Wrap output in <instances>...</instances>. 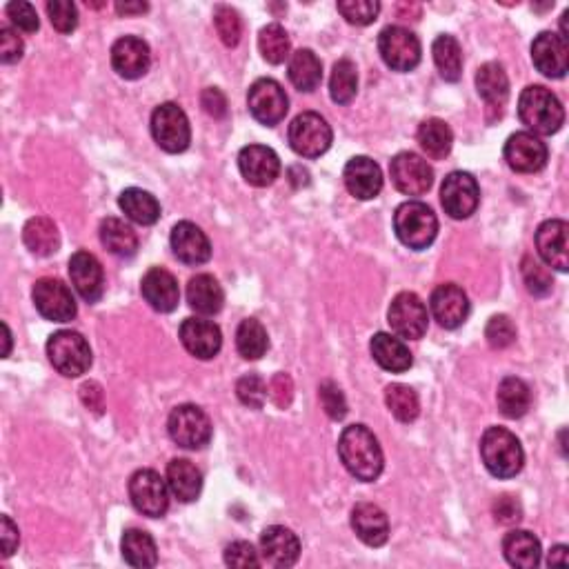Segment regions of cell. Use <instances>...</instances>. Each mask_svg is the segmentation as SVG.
Instances as JSON below:
<instances>
[{"label": "cell", "mask_w": 569, "mask_h": 569, "mask_svg": "<svg viewBox=\"0 0 569 569\" xmlns=\"http://www.w3.org/2000/svg\"><path fill=\"white\" fill-rule=\"evenodd\" d=\"M338 456L356 481L372 483L383 474L385 456L378 438L365 425H349L338 438Z\"/></svg>", "instance_id": "6da1fadb"}, {"label": "cell", "mask_w": 569, "mask_h": 569, "mask_svg": "<svg viewBox=\"0 0 569 569\" xmlns=\"http://www.w3.org/2000/svg\"><path fill=\"white\" fill-rule=\"evenodd\" d=\"M518 116L532 134L552 136L565 123V109L558 96L543 85H529L518 98Z\"/></svg>", "instance_id": "7a4b0ae2"}, {"label": "cell", "mask_w": 569, "mask_h": 569, "mask_svg": "<svg viewBox=\"0 0 569 569\" xmlns=\"http://www.w3.org/2000/svg\"><path fill=\"white\" fill-rule=\"evenodd\" d=\"M481 458L487 472L496 478H514L525 465L521 441L505 427H489L483 434Z\"/></svg>", "instance_id": "3957f363"}, {"label": "cell", "mask_w": 569, "mask_h": 569, "mask_svg": "<svg viewBox=\"0 0 569 569\" xmlns=\"http://www.w3.org/2000/svg\"><path fill=\"white\" fill-rule=\"evenodd\" d=\"M394 232L405 247L423 252L436 241L438 218L429 205L421 201H407L396 209Z\"/></svg>", "instance_id": "277c9868"}, {"label": "cell", "mask_w": 569, "mask_h": 569, "mask_svg": "<svg viewBox=\"0 0 569 569\" xmlns=\"http://www.w3.org/2000/svg\"><path fill=\"white\" fill-rule=\"evenodd\" d=\"M47 356L56 372L67 378L83 376L92 367V349H89V343L83 334L72 332V329H61V332L49 336Z\"/></svg>", "instance_id": "5b68a950"}, {"label": "cell", "mask_w": 569, "mask_h": 569, "mask_svg": "<svg viewBox=\"0 0 569 569\" xmlns=\"http://www.w3.org/2000/svg\"><path fill=\"white\" fill-rule=\"evenodd\" d=\"M152 136L167 154H181L192 143L189 118L176 103H163L152 114Z\"/></svg>", "instance_id": "8992f818"}, {"label": "cell", "mask_w": 569, "mask_h": 569, "mask_svg": "<svg viewBox=\"0 0 569 569\" xmlns=\"http://www.w3.org/2000/svg\"><path fill=\"white\" fill-rule=\"evenodd\" d=\"M378 52L394 72H412L421 63L423 49L414 32L401 25H389L378 36Z\"/></svg>", "instance_id": "52a82bcc"}, {"label": "cell", "mask_w": 569, "mask_h": 569, "mask_svg": "<svg viewBox=\"0 0 569 569\" xmlns=\"http://www.w3.org/2000/svg\"><path fill=\"white\" fill-rule=\"evenodd\" d=\"M289 145L303 158H318L332 147V127L316 112L298 114L289 125Z\"/></svg>", "instance_id": "ba28073f"}, {"label": "cell", "mask_w": 569, "mask_h": 569, "mask_svg": "<svg viewBox=\"0 0 569 569\" xmlns=\"http://www.w3.org/2000/svg\"><path fill=\"white\" fill-rule=\"evenodd\" d=\"M129 498L136 512L149 518H161L169 509V485L154 469H138L129 478Z\"/></svg>", "instance_id": "9c48e42d"}, {"label": "cell", "mask_w": 569, "mask_h": 569, "mask_svg": "<svg viewBox=\"0 0 569 569\" xmlns=\"http://www.w3.org/2000/svg\"><path fill=\"white\" fill-rule=\"evenodd\" d=\"M167 429L172 441L185 449H203L212 441V421L196 405H178L169 414Z\"/></svg>", "instance_id": "30bf717a"}, {"label": "cell", "mask_w": 569, "mask_h": 569, "mask_svg": "<svg viewBox=\"0 0 569 569\" xmlns=\"http://www.w3.org/2000/svg\"><path fill=\"white\" fill-rule=\"evenodd\" d=\"M387 323L403 341H418L425 336L429 325L427 305L414 292H401L389 305Z\"/></svg>", "instance_id": "8fae6325"}, {"label": "cell", "mask_w": 569, "mask_h": 569, "mask_svg": "<svg viewBox=\"0 0 569 569\" xmlns=\"http://www.w3.org/2000/svg\"><path fill=\"white\" fill-rule=\"evenodd\" d=\"M34 305L38 314L52 323H69L76 316V298L63 281L58 278H41L32 289Z\"/></svg>", "instance_id": "7c38bea8"}, {"label": "cell", "mask_w": 569, "mask_h": 569, "mask_svg": "<svg viewBox=\"0 0 569 569\" xmlns=\"http://www.w3.org/2000/svg\"><path fill=\"white\" fill-rule=\"evenodd\" d=\"M389 174L394 187L405 196H423L434 185V169L414 152L396 154L389 163Z\"/></svg>", "instance_id": "4fadbf2b"}, {"label": "cell", "mask_w": 569, "mask_h": 569, "mask_svg": "<svg viewBox=\"0 0 569 569\" xmlns=\"http://www.w3.org/2000/svg\"><path fill=\"white\" fill-rule=\"evenodd\" d=\"M249 112L261 125L274 127L283 121L289 109V98L281 83L274 78H258L247 94Z\"/></svg>", "instance_id": "5bb4252c"}, {"label": "cell", "mask_w": 569, "mask_h": 569, "mask_svg": "<svg viewBox=\"0 0 569 569\" xmlns=\"http://www.w3.org/2000/svg\"><path fill=\"white\" fill-rule=\"evenodd\" d=\"M441 203L445 214L456 218V221H465V218L476 212L478 203H481V187H478L472 174L452 172L443 181Z\"/></svg>", "instance_id": "9a60e30c"}, {"label": "cell", "mask_w": 569, "mask_h": 569, "mask_svg": "<svg viewBox=\"0 0 569 569\" xmlns=\"http://www.w3.org/2000/svg\"><path fill=\"white\" fill-rule=\"evenodd\" d=\"M505 161L518 174H536L547 165V145L532 132H516L505 143Z\"/></svg>", "instance_id": "2e32d148"}, {"label": "cell", "mask_w": 569, "mask_h": 569, "mask_svg": "<svg viewBox=\"0 0 569 569\" xmlns=\"http://www.w3.org/2000/svg\"><path fill=\"white\" fill-rule=\"evenodd\" d=\"M238 169L249 185L267 187L281 174V158L265 145H247L238 154Z\"/></svg>", "instance_id": "e0dca14e"}, {"label": "cell", "mask_w": 569, "mask_h": 569, "mask_svg": "<svg viewBox=\"0 0 569 569\" xmlns=\"http://www.w3.org/2000/svg\"><path fill=\"white\" fill-rule=\"evenodd\" d=\"M69 278L85 303H98L105 294V272L98 258L89 252H76L69 258Z\"/></svg>", "instance_id": "ac0fdd59"}, {"label": "cell", "mask_w": 569, "mask_h": 569, "mask_svg": "<svg viewBox=\"0 0 569 569\" xmlns=\"http://www.w3.org/2000/svg\"><path fill=\"white\" fill-rule=\"evenodd\" d=\"M429 309H432L438 325L445 329H458L469 316V298L463 292V287H458L456 283H445L432 292Z\"/></svg>", "instance_id": "d6986e66"}, {"label": "cell", "mask_w": 569, "mask_h": 569, "mask_svg": "<svg viewBox=\"0 0 569 569\" xmlns=\"http://www.w3.org/2000/svg\"><path fill=\"white\" fill-rule=\"evenodd\" d=\"M178 336H181V343L187 352L201 358V361L214 358L223 347L221 327L212 321H205V318H187L178 329Z\"/></svg>", "instance_id": "ffe728a7"}, {"label": "cell", "mask_w": 569, "mask_h": 569, "mask_svg": "<svg viewBox=\"0 0 569 569\" xmlns=\"http://www.w3.org/2000/svg\"><path fill=\"white\" fill-rule=\"evenodd\" d=\"M149 65H152V52L149 45L138 36H123L118 38L112 47V67L118 76L127 78V81H136L147 74Z\"/></svg>", "instance_id": "44dd1931"}, {"label": "cell", "mask_w": 569, "mask_h": 569, "mask_svg": "<svg viewBox=\"0 0 569 569\" xmlns=\"http://www.w3.org/2000/svg\"><path fill=\"white\" fill-rule=\"evenodd\" d=\"M569 225L565 221H545L536 232V249L547 267L565 274L569 269Z\"/></svg>", "instance_id": "7402d4cb"}, {"label": "cell", "mask_w": 569, "mask_h": 569, "mask_svg": "<svg viewBox=\"0 0 569 569\" xmlns=\"http://www.w3.org/2000/svg\"><path fill=\"white\" fill-rule=\"evenodd\" d=\"M532 61L547 78H563L569 69L567 41L554 32H541L532 43Z\"/></svg>", "instance_id": "603a6c76"}, {"label": "cell", "mask_w": 569, "mask_h": 569, "mask_svg": "<svg viewBox=\"0 0 569 569\" xmlns=\"http://www.w3.org/2000/svg\"><path fill=\"white\" fill-rule=\"evenodd\" d=\"M345 187L358 201H372L383 189V172L372 158L367 156H354L349 158L345 165Z\"/></svg>", "instance_id": "cb8c5ba5"}, {"label": "cell", "mask_w": 569, "mask_h": 569, "mask_svg": "<svg viewBox=\"0 0 569 569\" xmlns=\"http://www.w3.org/2000/svg\"><path fill=\"white\" fill-rule=\"evenodd\" d=\"M172 243L174 256L185 265H203L212 258V243L205 236V232L198 225L183 221L172 229Z\"/></svg>", "instance_id": "d4e9b609"}, {"label": "cell", "mask_w": 569, "mask_h": 569, "mask_svg": "<svg viewBox=\"0 0 569 569\" xmlns=\"http://www.w3.org/2000/svg\"><path fill=\"white\" fill-rule=\"evenodd\" d=\"M143 298L149 303V307L156 309L161 314L174 312L181 303V289H178V281L174 274H169L163 267H152L143 276L141 281Z\"/></svg>", "instance_id": "484cf974"}, {"label": "cell", "mask_w": 569, "mask_h": 569, "mask_svg": "<svg viewBox=\"0 0 569 569\" xmlns=\"http://www.w3.org/2000/svg\"><path fill=\"white\" fill-rule=\"evenodd\" d=\"M263 561L272 567H292L301 556V541L283 525L267 527L261 534Z\"/></svg>", "instance_id": "4316f807"}, {"label": "cell", "mask_w": 569, "mask_h": 569, "mask_svg": "<svg viewBox=\"0 0 569 569\" xmlns=\"http://www.w3.org/2000/svg\"><path fill=\"white\" fill-rule=\"evenodd\" d=\"M354 534L369 547H383L389 538V518L374 503H358L352 509Z\"/></svg>", "instance_id": "83f0119b"}, {"label": "cell", "mask_w": 569, "mask_h": 569, "mask_svg": "<svg viewBox=\"0 0 569 569\" xmlns=\"http://www.w3.org/2000/svg\"><path fill=\"white\" fill-rule=\"evenodd\" d=\"M167 485L181 503H194L203 492V474L187 458H174L167 465Z\"/></svg>", "instance_id": "f1b7e54d"}, {"label": "cell", "mask_w": 569, "mask_h": 569, "mask_svg": "<svg viewBox=\"0 0 569 569\" xmlns=\"http://www.w3.org/2000/svg\"><path fill=\"white\" fill-rule=\"evenodd\" d=\"M369 349H372L374 361L381 365L385 372L403 374L414 363L412 352H409V347L403 343V338L392 334L378 332L372 338V343H369Z\"/></svg>", "instance_id": "f546056e"}, {"label": "cell", "mask_w": 569, "mask_h": 569, "mask_svg": "<svg viewBox=\"0 0 569 569\" xmlns=\"http://www.w3.org/2000/svg\"><path fill=\"white\" fill-rule=\"evenodd\" d=\"M187 303L201 316H214L223 309L225 294L214 276L196 274L187 283Z\"/></svg>", "instance_id": "4dcf8cb0"}, {"label": "cell", "mask_w": 569, "mask_h": 569, "mask_svg": "<svg viewBox=\"0 0 569 569\" xmlns=\"http://www.w3.org/2000/svg\"><path fill=\"white\" fill-rule=\"evenodd\" d=\"M503 554L512 567L534 569L541 563V541L527 529H512L503 538Z\"/></svg>", "instance_id": "1f68e13d"}, {"label": "cell", "mask_w": 569, "mask_h": 569, "mask_svg": "<svg viewBox=\"0 0 569 569\" xmlns=\"http://www.w3.org/2000/svg\"><path fill=\"white\" fill-rule=\"evenodd\" d=\"M23 243L34 256H54L61 247V234L52 218L36 216L23 227Z\"/></svg>", "instance_id": "d6a6232c"}, {"label": "cell", "mask_w": 569, "mask_h": 569, "mask_svg": "<svg viewBox=\"0 0 569 569\" xmlns=\"http://www.w3.org/2000/svg\"><path fill=\"white\" fill-rule=\"evenodd\" d=\"M287 76L296 89L301 92H314L323 81V63L312 49H298L292 54L287 65Z\"/></svg>", "instance_id": "836d02e7"}, {"label": "cell", "mask_w": 569, "mask_h": 569, "mask_svg": "<svg viewBox=\"0 0 569 569\" xmlns=\"http://www.w3.org/2000/svg\"><path fill=\"white\" fill-rule=\"evenodd\" d=\"M476 89L478 96L483 98L487 107L503 109L509 98V78L505 74L503 65L498 63H485L476 72Z\"/></svg>", "instance_id": "e575fe53"}, {"label": "cell", "mask_w": 569, "mask_h": 569, "mask_svg": "<svg viewBox=\"0 0 569 569\" xmlns=\"http://www.w3.org/2000/svg\"><path fill=\"white\" fill-rule=\"evenodd\" d=\"M118 207L123 209V214L138 225H154L161 218V203L156 201V196H152L145 189L129 187L118 198Z\"/></svg>", "instance_id": "d590c367"}, {"label": "cell", "mask_w": 569, "mask_h": 569, "mask_svg": "<svg viewBox=\"0 0 569 569\" xmlns=\"http://www.w3.org/2000/svg\"><path fill=\"white\" fill-rule=\"evenodd\" d=\"M496 401L505 418H523L532 407V392H529V385L523 378L507 376L498 385Z\"/></svg>", "instance_id": "8d00e7d4"}, {"label": "cell", "mask_w": 569, "mask_h": 569, "mask_svg": "<svg viewBox=\"0 0 569 569\" xmlns=\"http://www.w3.org/2000/svg\"><path fill=\"white\" fill-rule=\"evenodd\" d=\"M418 145H421V149L429 158L443 161V158L452 152L454 134L441 118H427V121H423L421 127H418Z\"/></svg>", "instance_id": "74e56055"}, {"label": "cell", "mask_w": 569, "mask_h": 569, "mask_svg": "<svg viewBox=\"0 0 569 569\" xmlns=\"http://www.w3.org/2000/svg\"><path fill=\"white\" fill-rule=\"evenodd\" d=\"M101 243L114 256L129 258L138 252V236L121 218L109 216L101 223Z\"/></svg>", "instance_id": "f35d334b"}, {"label": "cell", "mask_w": 569, "mask_h": 569, "mask_svg": "<svg viewBox=\"0 0 569 569\" xmlns=\"http://www.w3.org/2000/svg\"><path fill=\"white\" fill-rule=\"evenodd\" d=\"M123 558L127 565L132 567H154L158 563V549L154 538L149 536L143 529H127L121 541Z\"/></svg>", "instance_id": "ab89813d"}, {"label": "cell", "mask_w": 569, "mask_h": 569, "mask_svg": "<svg viewBox=\"0 0 569 569\" xmlns=\"http://www.w3.org/2000/svg\"><path fill=\"white\" fill-rule=\"evenodd\" d=\"M434 63L447 83H458L463 76V49L454 36L441 34L432 45Z\"/></svg>", "instance_id": "60d3db41"}, {"label": "cell", "mask_w": 569, "mask_h": 569, "mask_svg": "<svg viewBox=\"0 0 569 569\" xmlns=\"http://www.w3.org/2000/svg\"><path fill=\"white\" fill-rule=\"evenodd\" d=\"M269 347L267 329L256 321V318H245V321L238 325L236 332V349L245 361H258L263 358Z\"/></svg>", "instance_id": "b9f144b4"}, {"label": "cell", "mask_w": 569, "mask_h": 569, "mask_svg": "<svg viewBox=\"0 0 569 569\" xmlns=\"http://www.w3.org/2000/svg\"><path fill=\"white\" fill-rule=\"evenodd\" d=\"M385 403L396 421L401 423H414L418 412H421V403H418L416 392L403 383H394L385 389Z\"/></svg>", "instance_id": "7bdbcfd3"}, {"label": "cell", "mask_w": 569, "mask_h": 569, "mask_svg": "<svg viewBox=\"0 0 569 569\" xmlns=\"http://www.w3.org/2000/svg\"><path fill=\"white\" fill-rule=\"evenodd\" d=\"M358 92V72L356 65L343 58L338 61L332 69V78H329V94H332V101L336 105H349L354 101V96Z\"/></svg>", "instance_id": "ee69618b"}, {"label": "cell", "mask_w": 569, "mask_h": 569, "mask_svg": "<svg viewBox=\"0 0 569 569\" xmlns=\"http://www.w3.org/2000/svg\"><path fill=\"white\" fill-rule=\"evenodd\" d=\"M258 49L269 65H281L289 58V49H292V43H289V36L285 29L272 23L261 29V36H258Z\"/></svg>", "instance_id": "f6af8a7d"}, {"label": "cell", "mask_w": 569, "mask_h": 569, "mask_svg": "<svg viewBox=\"0 0 569 569\" xmlns=\"http://www.w3.org/2000/svg\"><path fill=\"white\" fill-rule=\"evenodd\" d=\"M214 25H216L218 36H221V41L227 47H236L238 43H241L243 23L236 9L227 7V5H218L214 9Z\"/></svg>", "instance_id": "bcb514c9"}, {"label": "cell", "mask_w": 569, "mask_h": 569, "mask_svg": "<svg viewBox=\"0 0 569 569\" xmlns=\"http://www.w3.org/2000/svg\"><path fill=\"white\" fill-rule=\"evenodd\" d=\"M338 12L347 23L365 27L372 25L381 14V3H376V0H343V3H338Z\"/></svg>", "instance_id": "7dc6e473"}, {"label": "cell", "mask_w": 569, "mask_h": 569, "mask_svg": "<svg viewBox=\"0 0 569 569\" xmlns=\"http://www.w3.org/2000/svg\"><path fill=\"white\" fill-rule=\"evenodd\" d=\"M523 278H525L527 292L534 294V296H547L554 287L552 274L547 272V267H543L541 263L534 261L532 256L523 258Z\"/></svg>", "instance_id": "c3c4849f"}, {"label": "cell", "mask_w": 569, "mask_h": 569, "mask_svg": "<svg viewBox=\"0 0 569 569\" xmlns=\"http://www.w3.org/2000/svg\"><path fill=\"white\" fill-rule=\"evenodd\" d=\"M238 401L249 409H261L267 401V383L258 374H247L236 383Z\"/></svg>", "instance_id": "681fc988"}, {"label": "cell", "mask_w": 569, "mask_h": 569, "mask_svg": "<svg viewBox=\"0 0 569 569\" xmlns=\"http://www.w3.org/2000/svg\"><path fill=\"white\" fill-rule=\"evenodd\" d=\"M47 14L56 32L72 34L78 27V9L72 0H49Z\"/></svg>", "instance_id": "f907efd6"}, {"label": "cell", "mask_w": 569, "mask_h": 569, "mask_svg": "<svg viewBox=\"0 0 569 569\" xmlns=\"http://www.w3.org/2000/svg\"><path fill=\"white\" fill-rule=\"evenodd\" d=\"M485 338L494 349H505L512 345L516 341V327L512 323V318L505 314L489 318V323L485 327Z\"/></svg>", "instance_id": "816d5d0a"}, {"label": "cell", "mask_w": 569, "mask_h": 569, "mask_svg": "<svg viewBox=\"0 0 569 569\" xmlns=\"http://www.w3.org/2000/svg\"><path fill=\"white\" fill-rule=\"evenodd\" d=\"M318 398H321V405L325 409V414L332 418V421H343L347 416V401L341 392V387L332 381H325L318 387Z\"/></svg>", "instance_id": "f5cc1de1"}, {"label": "cell", "mask_w": 569, "mask_h": 569, "mask_svg": "<svg viewBox=\"0 0 569 569\" xmlns=\"http://www.w3.org/2000/svg\"><path fill=\"white\" fill-rule=\"evenodd\" d=\"M7 16L9 21L16 29H21L25 34H34L41 27V21H38V14L34 5L25 3V0H18V3H9L7 5Z\"/></svg>", "instance_id": "db71d44e"}, {"label": "cell", "mask_w": 569, "mask_h": 569, "mask_svg": "<svg viewBox=\"0 0 569 569\" xmlns=\"http://www.w3.org/2000/svg\"><path fill=\"white\" fill-rule=\"evenodd\" d=\"M225 563L229 567L247 569V567H261V558H258V552L252 543L236 541L225 547Z\"/></svg>", "instance_id": "11a10c76"}, {"label": "cell", "mask_w": 569, "mask_h": 569, "mask_svg": "<svg viewBox=\"0 0 569 569\" xmlns=\"http://www.w3.org/2000/svg\"><path fill=\"white\" fill-rule=\"evenodd\" d=\"M23 52H25L23 38L18 36L14 29L0 27V61L5 65L18 63L23 58Z\"/></svg>", "instance_id": "9f6ffc18"}, {"label": "cell", "mask_w": 569, "mask_h": 569, "mask_svg": "<svg viewBox=\"0 0 569 569\" xmlns=\"http://www.w3.org/2000/svg\"><path fill=\"white\" fill-rule=\"evenodd\" d=\"M492 514L496 518V523L501 525H518L523 518V507L516 501L514 496H501L496 498L492 505Z\"/></svg>", "instance_id": "6f0895ef"}, {"label": "cell", "mask_w": 569, "mask_h": 569, "mask_svg": "<svg viewBox=\"0 0 569 569\" xmlns=\"http://www.w3.org/2000/svg\"><path fill=\"white\" fill-rule=\"evenodd\" d=\"M267 396L272 398V403L281 409H287L292 405V398H294V383L292 378L287 374H276L272 381L267 385Z\"/></svg>", "instance_id": "680465c9"}, {"label": "cell", "mask_w": 569, "mask_h": 569, "mask_svg": "<svg viewBox=\"0 0 569 569\" xmlns=\"http://www.w3.org/2000/svg\"><path fill=\"white\" fill-rule=\"evenodd\" d=\"M201 105L205 109V114H209L212 118H225L227 116V98L216 87H207L205 92L201 94Z\"/></svg>", "instance_id": "91938a15"}, {"label": "cell", "mask_w": 569, "mask_h": 569, "mask_svg": "<svg viewBox=\"0 0 569 569\" xmlns=\"http://www.w3.org/2000/svg\"><path fill=\"white\" fill-rule=\"evenodd\" d=\"M81 398H83V403L87 409H92L94 414H103V409H105V392H103V387L94 383V381H89L81 387Z\"/></svg>", "instance_id": "94428289"}, {"label": "cell", "mask_w": 569, "mask_h": 569, "mask_svg": "<svg viewBox=\"0 0 569 569\" xmlns=\"http://www.w3.org/2000/svg\"><path fill=\"white\" fill-rule=\"evenodd\" d=\"M18 541H21V536H18V527L14 525V521L9 516H3V556L9 558L18 547Z\"/></svg>", "instance_id": "6125c7cd"}, {"label": "cell", "mask_w": 569, "mask_h": 569, "mask_svg": "<svg viewBox=\"0 0 569 569\" xmlns=\"http://www.w3.org/2000/svg\"><path fill=\"white\" fill-rule=\"evenodd\" d=\"M149 9L147 3H116V12L121 16H132V14H145Z\"/></svg>", "instance_id": "be15d7a7"}, {"label": "cell", "mask_w": 569, "mask_h": 569, "mask_svg": "<svg viewBox=\"0 0 569 569\" xmlns=\"http://www.w3.org/2000/svg\"><path fill=\"white\" fill-rule=\"evenodd\" d=\"M547 565L549 567H552V565H567V547L565 545H556L552 552H549Z\"/></svg>", "instance_id": "e7e4bbea"}, {"label": "cell", "mask_w": 569, "mask_h": 569, "mask_svg": "<svg viewBox=\"0 0 569 569\" xmlns=\"http://www.w3.org/2000/svg\"><path fill=\"white\" fill-rule=\"evenodd\" d=\"M3 329H5V352H3V356H9V345H12V334H9V327H7V325H3Z\"/></svg>", "instance_id": "03108f58"}]
</instances>
